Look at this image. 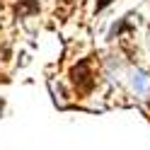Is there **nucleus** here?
I'll return each mask as SVG.
<instances>
[{"label":"nucleus","instance_id":"4","mask_svg":"<svg viewBox=\"0 0 150 150\" xmlns=\"http://www.w3.org/2000/svg\"><path fill=\"white\" fill-rule=\"evenodd\" d=\"M109 3H114V0H97V12H99V10H104Z\"/></svg>","mask_w":150,"mask_h":150},{"label":"nucleus","instance_id":"3","mask_svg":"<svg viewBox=\"0 0 150 150\" xmlns=\"http://www.w3.org/2000/svg\"><path fill=\"white\" fill-rule=\"evenodd\" d=\"M133 85H136V90H143V87H145V80H143V75H140V73H136Z\"/></svg>","mask_w":150,"mask_h":150},{"label":"nucleus","instance_id":"6","mask_svg":"<svg viewBox=\"0 0 150 150\" xmlns=\"http://www.w3.org/2000/svg\"><path fill=\"white\" fill-rule=\"evenodd\" d=\"M148 107H150V104H148Z\"/></svg>","mask_w":150,"mask_h":150},{"label":"nucleus","instance_id":"5","mask_svg":"<svg viewBox=\"0 0 150 150\" xmlns=\"http://www.w3.org/2000/svg\"><path fill=\"white\" fill-rule=\"evenodd\" d=\"M3 107H5V102H3V99H0V114H3Z\"/></svg>","mask_w":150,"mask_h":150},{"label":"nucleus","instance_id":"1","mask_svg":"<svg viewBox=\"0 0 150 150\" xmlns=\"http://www.w3.org/2000/svg\"><path fill=\"white\" fill-rule=\"evenodd\" d=\"M70 78H73V82H75V87H78V90H82V92L92 90V85H95V80H92V78H95V73H92L90 61H80L70 70Z\"/></svg>","mask_w":150,"mask_h":150},{"label":"nucleus","instance_id":"2","mask_svg":"<svg viewBox=\"0 0 150 150\" xmlns=\"http://www.w3.org/2000/svg\"><path fill=\"white\" fill-rule=\"evenodd\" d=\"M39 12V3L36 0H20L15 7V15L20 17V20H24V17H29V15H36Z\"/></svg>","mask_w":150,"mask_h":150}]
</instances>
